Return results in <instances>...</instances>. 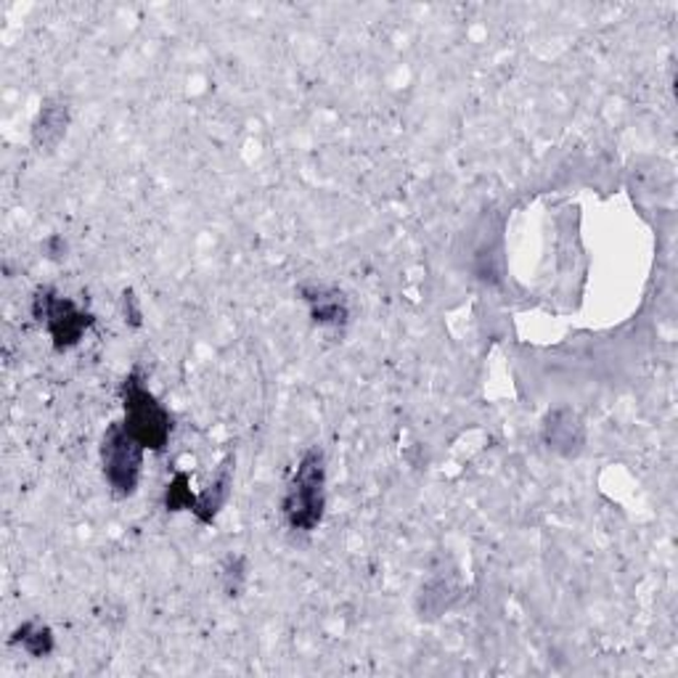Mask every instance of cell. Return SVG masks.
Segmentation results:
<instances>
[{
	"instance_id": "6da1fadb",
	"label": "cell",
	"mask_w": 678,
	"mask_h": 678,
	"mask_svg": "<svg viewBox=\"0 0 678 678\" xmlns=\"http://www.w3.org/2000/svg\"><path fill=\"white\" fill-rule=\"evenodd\" d=\"M284 519L297 533H313L326 512V456L319 446L308 448L297 461L281 501Z\"/></svg>"
},
{
	"instance_id": "7a4b0ae2",
	"label": "cell",
	"mask_w": 678,
	"mask_h": 678,
	"mask_svg": "<svg viewBox=\"0 0 678 678\" xmlns=\"http://www.w3.org/2000/svg\"><path fill=\"white\" fill-rule=\"evenodd\" d=\"M119 398H123V424L128 433L146 451H164L173 435V416L157 401L154 392L146 388V377L138 366L119 384Z\"/></svg>"
},
{
	"instance_id": "3957f363",
	"label": "cell",
	"mask_w": 678,
	"mask_h": 678,
	"mask_svg": "<svg viewBox=\"0 0 678 678\" xmlns=\"http://www.w3.org/2000/svg\"><path fill=\"white\" fill-rule=\"evenodd\" d=\"M146 448L123 422H112L101 440V469L114 498H130L138 491Z\"/></svg>"
},
{
	"instance_id": "277c9868",
	"label": "cell",
	"mask_w": 678,
	"mask_h": 678,
	"mask_svg": "<svg viewBox=\"0 0 678 678\" xmlns=\"http://www.w3.org/2000/svg\"><path fill=\"white\" fill-rule=\"evenodd\" d=\"M33 315L37 323L46 326L48 337L59 353L78 347L85 332H91L93 323H96V315L78 308L69 297L59 295L54 287H41L35 291Z\"/></svg>"
},
{
	"instance_id": "5b68a950",
	"label": "cell",
	"mask_w": 678,
	"mask_h": 678,
	"mask_svg": "<svg viewBox=\"0 0 678 678\" xmlns=\"http://www.w3.org/2000/svg\"><path fill=\"white\" fill-rule=\"evenodd\" d=\"M297 295L306 300L310 310V319L319 329H329V332H342L351 321V302H347L345 291L337 287H326V284H300Z\"/></svg>"
},
{
	"instance_id": "8992f818",
	"label": "cell",
	"mask_w": 678,
	"mask_h": 678,
	"mask_svg": "<svg viewBox=\"0 0 678 678\" xmlns=\"http://www.w3.org/2000/svg\"><path fill=\"white\" fill-rule=\"evenodd\" d=\"M231 485H233V456H226V459L220 461L218 472H215L212 483L196 496V506L192 515L199 519L202 525H212L220 512H223L228 498H231Z\"/></svg>"
},
{
	"instance_id": "52a82bcc",
	"label": "cell",
	"mask_w": 678,
	"mask_h": 678,
	"mask_svg": "<svg viewBox=\"0 0 678 678\" xmlns=\"http://www.w3.org/2000/svg\"><path fill=\"white\" fill-rule=\"evenodd\" d=\"M69 125V104L65 99H46L37 112V119L33 125V143L37 149H56L61 138L67 136Z\"/></svg>"
},
{
	"instance_id": "ba28073f",
	"label": "cell",
	"mask_w": 678,
	"mask_h": 678,
	"mask_svg": "<svg viewBox=\"0 0 678 678\" xmlns=\"http://www.w3.org/2000/svg\"><path fill=\"white\" fill-rule=\"evenodd\" d=\"M543 440L551 451L573 456L583 446V424L570 411H554L543 424Z\"/></svg>"
},
{
	"instance_id": "9c48e42d",
	"label": "cell",
	"mask_w": 678,
	"mask_h": 678,
	"mask_svg": "<svg viewBox=\"0 0 678 678\" xmlns=\"http://www.w3.org/2000/svg\"><path fill=\"white\" fill-rule=\"evenodd\" d=\"M11 644H16L19 650L27 652L30 657H35V660H41V657H48L50 652H54V631L48 629V625L37 623V620H27V623H22L14 631V636H11Z\"/></svg>"
},
{
	"instance_id": "30bf717a",
	"label": "cell",
	"mask_w": 678,
	"mask_h": 678,
	"mask_svg": "<svg viewBox=\"0 0 678 678\" xmlns=\"http://www.w3.org/2000/svg\"><path fill=\"white\" fill-rule=\"evenodd\" d=\"M194 506H196V496L192 493V487H188V474L179 472L173 478V483L168 485V491H164V509L194 512Z\"/></svg>"
},
{
	"instance_id": "8fae6325",
	"label": "cell",
	"mask_w": 678,
	"mask_h": 678,
	"mask_svg": "<svg viewBox=\"0 0 678 678\" xmlns=\"http://www.w3.org/2000/svg\"><path fill=\"white\" fill-rule=\"evenodd\" d=\"M220 581H223V588L228 597H239L244 588L246 581V560L244 556H228L220 567Z\"/></svg>"
},
{
	"instance_id": "7c38bea8",
	"label": "cell",
	"mask_w": 678,
	"mask_h": 678,
	"mask_svg": "<svg viewBox=\"0 0 678 678\" xmlns=\"http://www.w3.org/2000/svg\"><path fill=\"white\" fill-rule=\"evenodd\" d=\"M123 310H125V323H130L133 329L141 326L143 313H141V306H138L136 291H133V289H125L123 291Z\"/></svg>"
},
{
	"instance_id": "4fadbf2b",
	"label": "cell",
	"mask_w": 678,
	"mask_h": 678,
	"mask_svg": "<svg viewBox=\"0 0 678 678\" xmlns=\"http://www.w3.org/2000/svg\"><path fill=\"white\" fill-rule=\"evenodd\" d=\"M65 250H67V244L61 242V237H50L46 242L48 257H61V255H65Z\"/></svg>"
}]
</instances>
